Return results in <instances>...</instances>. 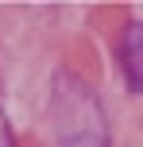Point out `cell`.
I'll use <instances>...</instances> for the list:
<instances>
[{
	"label": "cell",
	"instance_id": "cell-1",
	"mask_svg": "<svg viewBox=\"0 0 143 147\" xmlns=\"http://www.w3.org/2000/svg\"><path fill=\"white\" fill-rule=\"evenodd\" d=\"M124 78L136 93H143V20L128 23L124 35Z\"/></svg>",
	"mask_w": 143,
	"mask_h": 147
}]
</instances>
